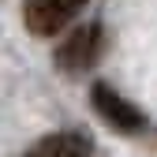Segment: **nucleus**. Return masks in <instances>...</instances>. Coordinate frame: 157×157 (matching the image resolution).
<instances>
[{
  "mask_svg": "<svg viewBox=\"0 0 157 157\" xmlns=\"http://www.w3.org/2000/svg\"><path fill=\"white\" fill-rule=\"evenodd\" d=\"M101 52H105V30L97 23H82V26H75V34L60 49H56V67L67 71V75H82V71H90L101 60Z\"/></svg>",
  "mask_w": 157,
  "mask_h": 157,
  "instance_id": "1",
  "label": "nucleus"
},
{
  "mask_svg": "<svg viewBox=\"0 0 157 157\" xmlns=\"http://www.w3.org/2000/svg\"><path fill=\"white\" fill-rule=\"evenodd\" d=\"M82 8H86V0H26L23 4V23H26L30 34L49 37L56 30H64Z\"/></svg>",
  "mask_w": 157,
  "mask_h": 157,
  "instance_id": "2",
  "label": "nucleus"
},
{
  "mask_svg": "<svg viewBox=\"0 0 157 157\" xmlns=\"http://www.w3.org/2000/svg\"><path fill=\"white\" fill-rule=\"evenodd\" d=\"M90 101H94V109L105 116V120L116 127V131H124V135H131V131H142L146 127V116L135 109L127 97H120L112 86H105V82H97L94 90H90Z\"/></svg>",
  "mask_w": 157,
  "mask_h": 157,
  "instance_id": "3",
  "label": "nucleus"
},
{
  "mask_svg": "<svg viewBox=\"0 0 157 157\" xmlns=\"http://www.w3.org/2000/svg\"><path fill=\"white\" fill-rule=\"evenodd\" d=\"M26 157H94V142L86 131H56L34 142Z\"/></svg>",
  "mask_w": 157,
  "mask_h": 157,
  "instance_id": "4",
  "label": "nucleus"
}]
</instances>
